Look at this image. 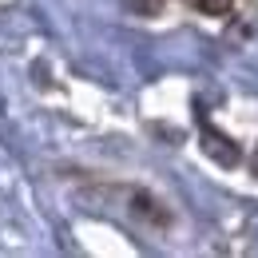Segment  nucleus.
<instances>
[{
	"label": "nucleus",
	"instance_id": "2",
	"mask_svg": "<svg viewBox=\"0 0 258 258\" xmlns=\"http://www.w3.org/2000/svg\"><path fill=\"white\" fill-rule=\"evenodd\" d=\"M199 8H203L207 16H226V12L234 8V0H199Z\"/></svg>",
	"mask_w": 258,
	"mask_h": 258
},
{
	"label": "nucleus",
	"instance_id": "1",
	"mask_svg": "<svg viewBox=\"0 0 258 258\" xmlns=\"http://www.w3.org/2000/svg\"><path fill=\"white\" fill-rule=\"evenodd\" d=\"M203 151L215 163H223V167H234V163H238V147H230V139L219 135L215 127H203Z\"/></svg>",
	"mask_w": 258,
	"mask_h": 258
}]
</instances>
